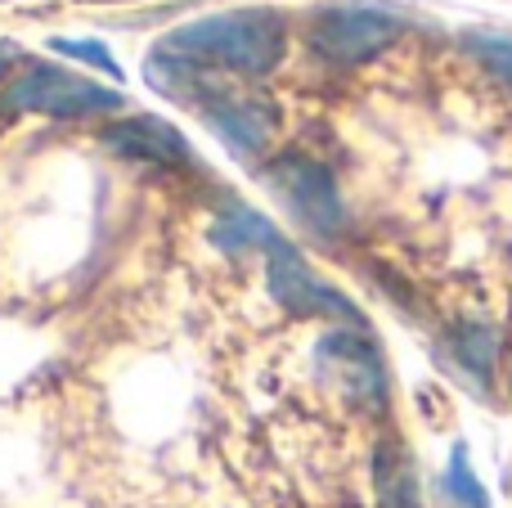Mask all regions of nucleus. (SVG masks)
<instances>
[{
    "mask_svg": "<svg viewBox=\"0 0 512 508\" xmlns=\"http://www.w3.org/2000/svg\"><path fill=\"white\" fill-rule=\"evenodd\" d=\"M18 59H23V50H18V45L14 41H0V81H5V72L9 68H14V63Z\"/></svg>",
    "mask_w": 512,
    "mask_h": 508,
    "instance_id": "obj_15",
    "label": "nucleus"
},
{
    "mask_svg": "<svg viewBox=\"0 0 512 508\" xmlns=\"http://www.w3.org/2000/svg\"><path fill=\"white\" fill-rule=\"evenodd\" d=\"M283 234L274 230L270 216L252 212L243 203H225L221 216L212 221V243L225 252V257H248V252H270Z\"/></svg>",
    "mask_w": 512,
    "mask_h": 508,
    "instance_id": "obj_11",
    "label": "nucleus"
},
{
    "mask_svg": "<svg viewBox=\"0 0 512 508\" xmlns=\"http://www.w3.org/2000/svg\"><path fill=\"white\" fill-rule=\"evenodd\" d=\"M126 108V95L113 86H99V81L68 72L59 63H27L14 81L0 86V113H41L54 122H81V117H104Z\"/></svg>",
    "mask_w": 512,
    "mask_h": 508,
    "instance_id": "obj_2",
    "label": "nucleus"
},
{
    "mask_svg": "<svg viewBox=\"0 0 512 508\" xmlns=\"http://www.w3.org/2000/svg\"><path fill=\"white\" fill-rule=\"evenodd\" d=\"M50 45L54 54H63V59H77V63H90L95 72H104L108 81H122L126 72H122V63L113 59V50H108L104 41H77V36H50Z\"/></svg>",
    "mask_w": 512,
    "mask_h": 508,
    "instance_id": "obj_14",
    "label": "nucleus"
},
{
    "mask_svg": "<svg viewBox=\"0 0 512 508\" xmlns=\"http://www.w3.org/2000/svg\"><path fill=\"white\" fill-rule=\"evenodd\" d=\"M261 180L283 207L288 216L310 230L315 239H337L346 230V203L342 189H337L333 171L324 162L306 158V153H279L261 167Z\"/></svg>",
    "mask_w": 512,
    "mask_h": 508,
    "instance_id": "obj_3",
    "label": "nucleus"
},
{
    "mask_svg": "<svg viewBox=\"0 0 512 508\" xmlns=\"http://www.w3.org/2000/svg\"><path fill=\"white\" fill-rule=\"evenodd\" d=\"M400 32H405V18L387 5H328L310 18L306 41L319 59L337 68H360L378 59L387 45H396Z\"/></svg>",
    "mask_w": 512,
    "mask_h": 508,
    "instance_id": "obj_4",
    "label": "nucleus"
},
{
    "mask_svg": "<svg viewBox=\"0 0 512 508\" xmlns=\"http://www.w3.org/2000/svg\"><path fill=\"white\" fill-rule=\"evenodd\" d=\"M445 356H450V365L468 378L472 392L486 396L490 378H495V365H499V329L486 320L454 324L450 338H445Z\"/></svg>",
    "mask_w": 512,
    "mask_h": 508,
    "instance_id": "obj_10",
    "label": "nucleus"
},
{
    "mask_svg": "<svg viewBox=\"0 0 512 508\" xmlns=\"http://www.w3.org/2000/svg\"><path fill=\"white\" fill-rule=\"evenodd\" d=\"M198 117L234 158H261L279 131V104L256 90L230 86L225 77L198 99Z\"/></svg>",
    "mask_w": 512,
    "mask_h": 508,
    "instance_id": "obj_7",
    "label": "nucleus"
},
{
    "mask_svg": "<svg viewBox=\"0 0 512 508\" xmlns=\"http://www.w3.org/2000/svg\"><path fill=\"white\" fill-rule=\"evenodd\" d=\"M315 369L364 414L387 410L391 401V378L387 360H382L378 342L369 338V329H333L319 338L315 347Z\"/></svg>",
    "mask_w": 512,
    "mask_h": 508,
    "instance_id": "obj_5",
    "label": "nucleus"
},
{
    "mask_svg": "<svg viewBox=\"0 0 512 508\" xmlns=\"http://www.w3.org/2000/svg\"><path fill=\"white\" fill-rule=\"evenodd\" d=\"M463 50L490 72L504 86H512V32H490V27H477V32H463Z\"/></svg>",
    "mask_w": 512,
    "mask_h": 508,
    "instance_id": "obj_13",
    "label": "nucleus"
},
{
    "mask_svg": "<svg viewBox=\"0 0 512 508\" xmlns=\"http://www.w3.org/2000/svg\"><path fill=\"white\" fill-rule=\"evenodd\" d=\"M265 275H270V297L288 315H301V320H333V324H342V329H369L360 306L346 293H337L328 279H319L288 239H279L265 252Z\"/></svg>",
    "mask_w": 512,
    "mask_h": 508,
    "instance_id": "obj_6",
    "label": "nucleus"
},
{
    "mask_svg": "<svg viewBox=\"0 0 512 508\" xmlns=\"http://www.w3.org/2000/svg\"><path fill=\"white\" fill-rule=\"evenodd\" d=\"M373 500L378 508H423V482L405 441L382 437L373 446Z\"/></svg>",
    "mask_w": 512,
    "mask_h": 508,
    "instance_id": "obj_9",
    "label": "nucleus"
},
{
    "mask_svg": "<svg viewBox=\"0 0 512 508\" xmlns=\"http://www.w3.org/2000/svg\"><path fill=\"white\" fill-rule=\"evenodd\" d=\"M441 491H445V500H450V508H490V491L481 486V477L472 473L468 446H463V441H454V450H450V464H445Z\"/></svg>",
    "mask_w": 512,
    "mask_h": 508,
    "instance_id": "obj_12",
    "label": "nucleus"
},
{
    "mask_svg": "<svg viewBox=\"0 0 512 508\" xmlns=\"http://www.w3.org/2000/svg\"><path fill=\"white\" fill-rule=\"evenodd\" d=\"M283 45H288V23L283 9H230V14H212L167 32L158 50L185 54V59L203 63V68H221L234 77H270L283 63Z\"/></svg>",
    "mask_w": 512,
    "mask_h": 508,
    "instance_id": "obj_1",
    "label": "nucleus"
},
{
    "mask_svg": "<svg viewBox=\"0 0 512 508\" xmlns=\"http://www.w3.org/2000/svg\"><path fill=\"white\" fill-rule=\"evenodd\" d=\"M99 144L108 153L126 162H158V167H194V149L189 140L167 122V117L153 113H135L122 117V122H108L99 131Z\"/></svg>",
    "mask_w": 512,
    "mask_h": 508,
    "instance_id": "obj_8",
    "label": "nucleus"
}]
</instances>
